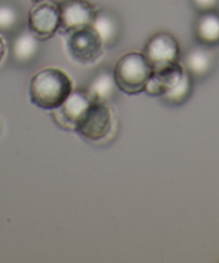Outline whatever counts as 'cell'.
Returning <instances> with one entry per match:
<instances>
[{"mask_svg": "<svg viewBox=\"0 0 219 263\" xmlns=\"http://www.w3.org/2000/svg\"><path fill=\"white\" fill-rule=\"evenodd\" d=\"M73 90L68 74L59 68H44L36 72L30 82L32 104L45 110H54L62 105Z\"/></svg>", "mask_w": 219, "mask_h": 263, "instance_id": "1", "label": "cell"}, {"mask_svg": "<svg viewBox=\"0 0 219 263\" xmlns=\"http://www.w3.org/2000/svg\"><path fill=\"white\" fill-rule=\"evenodd\" d=\"M151 74L153 69L143 53H127L122 55L113 72L118 90L128 95L143 92Z\"/></svg>", "mask_w": 219, "mask_h": 263, "instance_id": "2", "label": "cell"}, {"mask_svg": "<svg viewBox=\"0 0 219 263\" xmlns=\"http://www.w3.org/2000/svg\"><path fill=\"white\" fill-rule=\"evenodd\" d=\"M67 35V50L69 57L79 64H92L104 54L105 45L91 25L76 28Z\"/></svg>", "mask_w": 219, "mask_h": 263, "instance_id": "3", "label": "cell"}, {"mask_svg": "<svg viewBox=\"0 0 219 263\" xmlns=\"http://www.w3.org/2000/svg\"><path fill=\"white\" fill-rule=\"evenodd\" d=\"M114 128V116L107 103L91 102L78 123L76 131L81 138L89 141L107 139Z\"/></svg>", "mask_w": 219, "mask_h": 263, "instance_id": "4", "label": "cell"}, {"mask_svg": "<svg viewBox=\"0 0 219 263\" xmlns=\"http://www.w3.org/2000/svg\"><path fill=\"white\" fill-rule=\"evenodd\" d=\"M143 54L153 72L163 71L180 63L178 41L169 32H158L149 39Z\"/></svg>", "mask_w": 219, "mask_h": 263, "instance_id": "5", "label": "cell"}, {"mask_svg": "<svg viewBox=\"0 0 219 263\" xmlns=\"http://www.w3.org/2000/svg\"><path fill=\"white\" fill-rule=\"evenodd\" d=\"M61 10L59 5L51 0L33 3L28 12V30L38 39L48 40L59 31Z\"/></svg>", "mask_w": 219, "mask_h": 263, "instance_id": "6", "label": "cell"}, {"mask_svg": "<svg viewBox=\"0 0 219 263\" xmlns=\"http://www.w3.org/2000/svg\"><path fill=\"white\" fill-rule=\"evenodd\" d=\"M90 103L91 100L86 91H82V90L73 91L72 90L71 94L62 103V105H59L56 109L51 110L54 120L62 128L74 130L78 121L81 120L84 113L89 108Z\"/></svg>", "mask_w": 219, "mask_h": 263, "instance_id": "7", "label": "cell"}, {"mask_svg": "<svg viewBox=\"0 0 219 263\" xmlns=\"http://www.w3.org/2000/svg\"><path fill=\"white\" fill-rule=\"evenodd\" d=\"M59 10H61L59 31L62 33H68L76 28L91 25L96 12L95 8L86 0H67L59 4Z\"/></svg>", "mask_w": 219, "mask_h": 263, "instance_id": "8", "label": "cell"}, {"mask_svg": "<svg viewBox=\"0 0 219 263\" xmlns=\"http://www.w3.org/2000/svg\"><path fill=\"white\" fill-rule=\"evenodd\" d=\"M217 64V54L209 46L200 45L192 48L185 57L184 67L192 79H204Z\"/></svg>", "mask_w": 219, "mask_h": 263, "instance_id": "9", "label": "cell"}, {"mask_svg": "<svg viewBox=\"0 0 219 263\" xmlns=\"http://www.w3.org/2000/svg\"><path fill=\"white\" fill-rule=\"evenodd\" d=\"M185 71H186L185 67L181 63H177L163 71L153 72L144 91H146V94L151 97L162 98L178 84Z\"/></svg>", "mask_w": 219, "mask_h": 263, "instance_id": "10", "label": "cell"}, {"mask_svg": "<svg viewBox=\"0 0 219 263\" xmlns=\"http://www.w3.org/2000/svg\"><path fill=\"white\" fill-rule=\"evenodd\" d=\"M195 36L200 45L214 48L219 45V13L202 12L195 22Z\"/></svg>", "mask_w": 219, "mask_h": 263, "instance_id": "11", "label": "cell"}, {"mask_svg": "<svg viewBox=\"0 0 219 263\" xmlns=\"http://www.w3.org/2000/svg\"><path fill=\"white\" fill-rule=\"evenodd\" d=\"M38 39L28 31L17 33L12 43V58L18 64H28L36 59L40 51Z\"/></svg>", "mask_w": 219, "mask_h": 263, "instance_id": "12", "label": "cell"}, {"mask_svg": "<svg viewBox=\"0 0 219 263\" xmlns=\"http://www.w3.org/2000/svg\"><path fill=\"white\" fill-rule=\"evenodd\" d=\"M91 26L99 33L105 48H110L118 41L121 25L117 15H114L113 13L108 12V10H96Z\"/></svg>", "mask_w": 219, "mask_h": 263, "instance_id": "13", "label": "cell"}, {"mask_svg": "<svg viewBox=\"0 0 219 263\" xmlns=\"http://www.w3.org/2000/svg\"><path fill=\"white\" fill-rule=\"evenodd\" d=\"M117 89L118 87L114 81L113 73L104 71L100 72V73H97L94 77L86 92L91 102L107 103L108 100H110L114 97Z\"/></svg>", "mask_w": 219, "mask_h": 263, "instance_id": "14", "label": "cell"}, {"mask_svg": "<svg viewBox=\"0 0 219 263\" xmlns=\"http://www.w3.org/2000/svg\"><path fill=\"white\" fill-rule=\"evenodd\" d=\"M192 85H194V79H192L191 74L187 71H185L184 76L180 80L178 84L173 87V89L169 90L166 95L161 98L163 102H166L167 104L171 105H180L184 104L187 99L190 98L192 92Z\"/></svg>", "mask_w": 219, "mask_h": 263, "instance_id": "15", "label": "cell"}, {"mask_svg": "<svg viewBox=\"0 0 219 263\" xmlns=\"http://www.w3.org/2000/svg\"><path fill=\"white\" fill-rule=\"evenodd\" d=\"M21 23V12L12 3H0V32H13Z\"/></svg>", "mask_w": 219, "mask_h": 263, "instance_id": "16", "label": "cell"}, {"mask_svg": "<svg viewBox=\"0 0 219 263\" xmlns=\"http://www.w3.org/2000/svg\"><path fill=\"white\" fill-rule=\"evenodd\" d=\"M195 9L202 12H209V10H217L219 7V0H191Z\"/></svg>", "mask_w": 219, "mask_h": 263, "instance_id": "17", "label": "cell"}, {"mask_svg": "<svg viewBox=\"0 0 219 263\" xmlns=\"http://www.w3.org/2000/svg\"><path fill=\"white\" fill-rule=\"evenodd\" d=\"M5 53H7V45H5L4 39L0 35V62H2L3 58L5 57Z\"/></svg>", "mask_w": 219, "mask_h": 263, "instance_id": "18", "label": "cell"}, {"mask_svg": "<svg viewBox=\"0 0 219 263\" xmlns=\"http://www.w3.org/2000/svg\"><path fill=\"white\" fill-rule=\"evenodd\" d=\"M51 2H54V3H56V4H62V3H64V2H67V0H51Z\"/></svg>", "mask_w": 219, "mask_h": 263, "instance_id": "19", "label": "cell"}, {"mask_svg": "<svg viewBox=\"0 0 219 263\" xmlns=\"http://www.w3.org/2000/svg\"><path fill=\"white\" fill-rule=\"evenodd\" d=\"M36 2H41V0H33V3H36Z\"/></svg>", "mask_w": 219, "mask_h": 263, "instance_id": "20", "label": "cell"}]
</instances>
